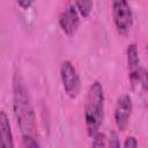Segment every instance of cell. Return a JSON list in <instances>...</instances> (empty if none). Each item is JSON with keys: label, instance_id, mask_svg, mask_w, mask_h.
Listing matches in <instances>:
<instances>
[{"label": "cell", "instance_id": "4", "mask_svg": "<svg viewBox=\"0 0 148 148\" xmlns=\"http://www.w3.org/2000/svg\"><path fill=\"white\" fill-rule=\"evenodd\" d=\"M59 72L65 94L71 99H75L81 90V79L75 66L71 60H64L60 65Z\"/></svg>", "mask_w": 148, "mask_h": 148}, {"label": "cell", "instance_id": "11", "mask_svg": "<svg viewBox=\"0 0 148 148\" xmlns=\"http://www.w3.org/2000/svg\"><path fill=\"white\" fill-rule=\"evenodd\" d=\"M22 148H40V147L35 136L22 135Z\"/></svg>", "mask_w": 148, "mask_h": 148}, {"label": "cell", "instance_id": "1", "mask_svg": "<svg viewBox=\"0 0 148 148\" xmlns=\"http://www.w3.org/2000/svg\"><path fill=\"white\" fill-rule=\"evenodd\" d=\"M13 105L17 125L22 135H32L36 130V116L29 90L23 77L16 73L13 79Z\"/></svg>", "mask_w": 148, "mask_h": 148}, {"label": "cell", "instance_id": "8", "mask_svg": "<svg viewBox=\"0 0 148 148\" xmlns=\"http://www.w3.org/2000/svg\"><path fill=\"white\" fill-rule=\"evenodd\" d=\"M0 148H15L10 121L3 110L0 111Z\"/></svg>", "mask_w": 148, "mask_h": 148}, {"label": "cell", "instance_id": "3", "mask_svg": "<svg viewBox=\"0 0 148 148\" xmlns=\"http://www.w3.org/2000/svg\"><path fill=\"white\" fill-rule=\"evenodd\" d=\"M112 18L117 32L120 36H127L133 27V12L130 3L125 0L112 2Z\"/></svg>", "mask_w": 148, "mask_h": 148}, {"label": "cell", "instance_id": "5", "mask_svg": "<svg viewBox=\"0 0 148 148\" xmlns=\"http://www.w3.org/2000/svg\"><path fill=\"white\" fill-rule=\"evenodd\" d=\"M133 111V102L132 97L128 94L121 95L116 103L114 106V123L119 131H125L128 126L130 118Z\"/></svg>", "mask_w": 148, "mask_h": 148}, {"label": "cell", "instance_id": "10", "mask_svg": "<svg viewBox=\"0 0 148 148\" xmlns=\"http://www.w3.org/2000/svg\"><path fill=\"white\" fill-rule=\"evenodd\" d=\"M91 138H92L91 148H105L106 147V135L104 133L98 131Z\"/></svg>", "mask_w": 148, "mask_h": 148}, {"label": "cell", "instance_id": "12", "mask_svg": "<svg viewBox=\"0 0 148 148\" xmlns=\"http://www.w3.org/2000/svg\"><path fill=\"white\" fill-rule=\"evenodd\" d=\"M108 148H121L120 140H119V136H118L116 131H111V133H110V138H109V142H108Z\"/></svg>", "mask_w": 148, "mask_h": 148}, {"label": "cell", "instance_id": "6", "mask_svg": "<svg viewBox=\"0 0 148 148\" xmlns=\"http://www.w3.org/2000/svg\"><path fill=\"white\" fill-rule=\"evenodd\" d=\"M126 59H127V68H128V79L132 88L139 86L140 77L143 68L140 65V57L138 45L135 43H131L126 49Z\"/></svg>", "mask_w": 148, "mask_h": 148}, {"label": "cell", "instance_id": "14", "mask_svg": "<svg viewBox=\"0 0 148 148\" xmlns=\"http://www.w3.org/2000/svg\"><path fill=\"white\" fill-rule=\"evenodd\" d=\"M16 3H17L20 7H22L23 9H28V8L32 5V1H31V0H23V1H17Z\"/></svg>", "mask_w": 148, "mask_h": 148}, {"label": "cell", "instance_id": "7", "mask_svg": "<svg viewBox=\"0 0 148 148\" xmlns=\"http://www.w3.org/2000/svg\"><path fill=\"white\" fill-rule=\"evenodd\" d=\"M58 22L59 27L67 36H72L76 32L80 25V15L73 2L64 8V10L59 15Z\"/></svg>", "mask_w": 148, "mask_h": 148}, {"label": "cell", "instance_id": "2", "mask_svg": "<svg viewBox=\"0 0 148 148\" xmlns=\"http://www.w3.org/2000/svg\"><path fill=\"white\" fill-rule=\"evenodd\" d=\"M104 89L98 80H95L88 88L84 102V124L89 136H92L101 128L104 119Z\"/></svg>", "mask_w": 148, "mask_h": 148}, {"label": "cell", "instance_id": "9", "mask_svg": "<svg viewBox=\"0 0 148 148\" xmlns=\"http://www.w3.org/2000/svg\"><path fill=\"white\" fill-rule=\"evenodd\" d=\"M79 15L82 16V17H88L91 13V9H92V1H75L73 2Z\"/></svg>", "mask_w": 148, "mask_h": 148}, {"label": "cell", "instance_id": "13", "mask_svg": "<svg viewBox=\"0 0 148 148\" xmlns=\"http://www.w3.org/2000/svg\"><path fill=\"white\" fill-rule=\"evenodd\" d=\"M121 148H139V143H138V140L134 135H128L126 136L125 141H124V145Z\"/></svg>", "mask_w": 148, "mask_h": 148}]
</instances>
